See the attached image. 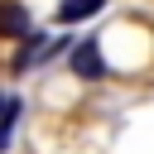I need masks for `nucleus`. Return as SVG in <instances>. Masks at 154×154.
<instances>
[{
	"label": "nucleus",
	"mask_w": 154,
	"mask_h": 154,
	"mask_svg": "<svg viewBox=\"0 0 154 154\" xmlns=\"http://www.w3.org/2000/svg\"><path fill=\"white\" fill-rule=\"evenodd\" d=\"M67 67H72V77H82V82H101V77H106L101 38H77L72 53H67Z\"/></svg>",
	"instance_id": "obj_1"
},
{
	"label": "nucleus",
	"mask_w": 154,
	"mask_h": 154,
	"mask_svg": "<svg viewBox=\"0 0 154 154\" xmlns=\"http://www.w3.org/2000/svg\"><path fill=\"white\" fill-rule=\"evenodd\" d=\"M29 34H34L29 5L24 0H0V43H24Z\"/></svg>",
	"instance_id": "obj_2"
},
{
	"label": "nucleus",
	"mask_w": 154,
	"mask_h": 154,
	"mask_svg": "<svg viewBox=\"0 0 154 154\" xmlns=\"http://www.w3.org/2000/svg\"><path fill=\"white\" fill-rule=\"evenodd\" d=\"M101 10H106V0H63L58 5V24H82V19L101 14Z\"/></svg>",
	"instance_id": "obj_3"
}]
</instances>
